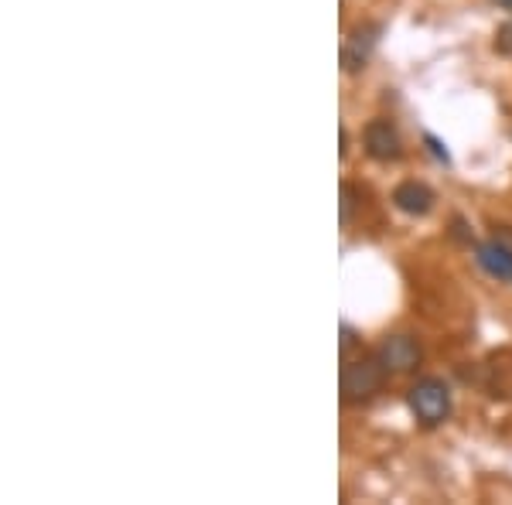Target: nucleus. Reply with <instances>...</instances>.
Listing matches in <instances>:
<instances>
[{"instance_id": "1", "label": "nucleus", "mask_w": 512, "mask_h": 505, "mask_svg": "<svg viewBox=\"0 0 512 505\" xmlns=\"http://www.w3.org/2000/svg\"><path fill=\"white\" fill-rule=\"evenodd\" d=\"M407 403H410V413H414L417 424L441 427L444 420L451 417V386L437 376L417 379L407 393Z\"/></svg>"}, {"instance_id": "2", "label": "nucleus", "mask_w": 512, "mask_h": 505, "mask_svg": "<svg viewBox=\"0 0 512 505\" xmlns=\"http://www.w3.org/2000/svg\"><path fill=\"white\" fill-rule=\"evenodd\" d=\"M390 369L379 362V355L373 359H349L342 366V400L345 403H366L373 400L379 389L386 386Z\"/></svg>"}, {"instance_id": "3", "label": "nucleus", "mask_w": 512, "mask_h": 505, "mask_svg": "<svg viewBox=\"0 0 512 505\" xmlns=\"http://www.w3.org/2000/svg\"><path fill=\"white\" fill-rule=\"evenodd\" d=\"M366 154L373 157L379 164H390V161H400L403 157V140H400V130L393 127V120L386 117H376L366 123Z\"/></svg>"}, {"instance_id": "4", "label": "nucleus", "mask_w": 512, "mask_h": 505, "mask_svg": "<svg viewBox=\"0 0 512 505\" xmlns=\"http://www.w3.org/2000/svg\"><path fill=\"white\" fill-rule=\"evenodd\" d=\"M379 35H383V24H359V28L349 31V38H345V45H342V69L349 72V76L366 69L369 55H373L379 45Z\"/></svg>"}, {"instance_id": "5", "label": "nucleus", "mask_w": 512, "mask_h": 505, "mask_svg": "<svg viewBox=\"0 0 512 505\" xmlns=\"http://www.w3.org/2000/svg\"><path fill=\"white\" fill-rule=\"evenodd\" d=\"M379 362H383L390 372H410L420 366V359H424V352H420V342L410 335H390L379 342Z\"/></svg>"}, {"instance_id": "6", "label": "nucleus", "mask_w": 512, "mask_h": 505, "mask_svg": "<svg viewBox=\"0 0 512 505\" xmlns=\"http://www.w3.org/2000/svg\"><path fill=\"white\" fill-rule=\"evenodd\" d=\"M475 260L489 277H495L499 284H512V246H506L502 239H489V243L475 246Z\"/></svg>"}, {"instance_id": "7", "label": "nucleus", "mask_w": 512, "mask_h": 505, "mask_svg": "<svg viewBox=\"0 0 512 505\" xmlns=\"http://www.w3.org/2000/svg\"><path fill=\"white\" fill-rule=\"evenodd\" d=\"M434 202L437 198L424 181H403V185L393 188V205L403 215H414V219H424V215L434 209Z\"/></svg>"}, {"instance_id": "8", "label": "nucleus", "mask_w": 512, "mask_h": 505, "mask_svg": "<svg viewBox=\"0 0 512 505\" xmlns=\"http://www.w3.org/2000/svg\"><path fill=\"white\" fill-rule=\"evenodd\" d=\"M352 209H355V188L345 181L342 185V226H352Z\"/></svg>"}, {"instance_id": "9", "label": "nucleus", "mask_w": 512, "mask_h": 505, "mask_svg": "<svg viewBox=\"0 0 512 505\" xmlns=\"http://www.w3.org/2000/svg\"><path fill=\"white\" fill-rule=\"evenodd\" d=\"M424 140H427V147H431V154L437 157V161H441V164H451V154H448V147H444L441 140H437L434 134H427Z\"/></svg>"}, {"instance_id": "10", "label": "nucleus", "mask_w": 512, "mask_h": 505, "mask_svg": "<svg viewBox=\"0 0 512 505\" xmlns=\"http://www.w3.org/2000/svg\"><path fill=\"white\" fill-rule=\"evenodd\" d=\"M355 345V331L349 325H342V352H349Z\"/></svg>"}, {"instance_id": "11", "label": "nucleus", "mask_w": 512, "mask_h": 505, "mask_svg": "<svg viewBox=\"0 0 512 505\" xmlns=\"http://www.w3.org/2000/svg\"><path fill=\"white\" fill-rule=\"evenodd\" d=\"M495 4H499L502 11H509V14H512V0H495Z\"/></svg>"}]
</instances>
